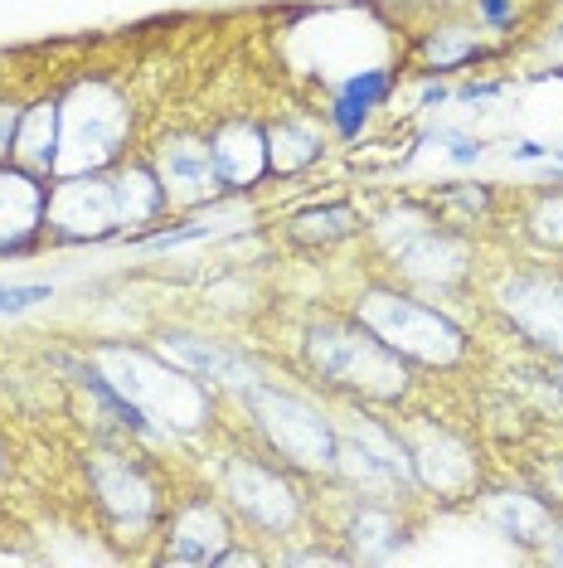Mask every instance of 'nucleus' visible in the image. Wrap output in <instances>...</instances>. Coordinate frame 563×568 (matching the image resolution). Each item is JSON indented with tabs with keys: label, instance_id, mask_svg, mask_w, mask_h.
I'll return each instance as SVG.
<instances>
[{
	"label": "nucleus",
	"instance_id": "1",
	"mask_svg": "<svg viewBox=\"0 0 563 568\" xmlns=\"http://www.w3.org/2000/svg\"><path fill=\"white\" fill-rule=\"evenodd\" d=\"M306 359L316 374L340 389H360L365 398H393L408 389L403 355L383 345L365 321H326L306 335Z\"/></svg>",
	"mask_w": 563,
	"mask_h": 568
},
{
	"label": "nucleus",
	"instance_id": "2",
	"mask_svg": "<svg viewBox=\"0 0 563 568\" xmlns=\"http://www.w3.org/2000/svg\"><path fill=\"white\" fill-rule=\"evenodd\" d=\"M132 132V108L117 88L79 83L59 102V161L63 175H93L122 156V141Z\"/></svg>",
	"mask_w": 563,
	"mask_h": 568
},
{
	"label": "nucleus",
	"instance_id": "3",
	"mask_svg": "<svg viewBox=\"0 0 563 568\" xmlns=\"http://www.w3.org/2000/svg\"><path fill=\"white\" fill-rule=\"evenodd\" d=\"M360 321L403 359H422V365H457L467 351V335L442 312L393 292H369L360 302Z\"/></svg>",
	"mask_w": 563,
	"mask_h": 568
},
{
	"label": "nucleus",
	"instance_id": "4",
	"mask_svg": "<svg viewBox=\"0 0 563 568\" xmlns=\"http://www.w3.org/2000/svg\"><path fill=\"white\" fill-rule=\"evenodd\" d=\"M248 398H253V413H258L267 443H273L282 457L297 462V467H311V471H336V428H330L311 404L267 389V384H253Z\"/></svg>",
	"mask_w": 563,
	"mask_h": 568
},
{
	"label": "nucleus",
	"instance_id": "5",
	"mask_svg": "<svg viewBox=\"0 0 563 568\" xmlns=\"http://www.w3.org/2000/svg\"><path fill=\"white\" fill-rule=\"evenodd\" d=\"M44 229L63 243H98L122 229L117 190L98 175H63L44 200Z\"/></svg>",
	"mask_w": 563,
	"mask_h": 568
},
{
	"label": "nucleus",
	"instance_id": "6",
	"mask_svg": "<svg viewBox=\"0 0 563 568\" xmlns=\"http://www.w3.org/2000/svg\"><path fill=\"white\" fill-rule=\"evenodd\" d=\"M156 175L165 185L171 204H195L224 185L219 165H214V146L204 136H171L156 151Z\"/></svg>",
	"mask_w": 563,
	"mask_h": 568
},
{
	"label": "nucleus",
	"instance_id": "7",
	"mask_svg": "<svg viewBox=\"0 0 563 568\" xmlns=\"http://www.w3.org/2000/svg\"><path fill=\"white\" fill-rule=\"evenodd\" d=\"M44 200L49 190L34 180V171L0 165V257L24 253L34 243V234L44 229Z\"/></svg>",
	"mask_w": 563,
	"mask_h": 568
},
{
	"label": "nucleus",
	"instance_id": "8",
	"mask_svg": "<svg viewBox=\"0 0 563 568\" xmlns=\"http://www.w3.org/2000/svg\"><path fill=\"white\" fill-rule=\"evenodd\" d=\"M505 306L515 326L534 345L563 355V277H520L505 287Z\"/></svg>",
	"mask_w": 563,
	"mask_h": 568
},
{
	"label": "nucleus",
	"instance_id": "9",
	"mask_svg": "<svg viewBox=\"0 0 563 568\" xmlns=\"http://www.w3.org/2000/svg\"><path fill=\"white\" fill-rule=\"evenodd\" d=\"M88 471H93V486L102 496V506L112 510V520L117 525H146L151 510H156V490H151L146 471L136 467V462L126 457H112V452H98L93 462H88Z\"/></svg>",
	"mask_w": 563,
	"mask_h": 568
},
{
	"label": "nucleus",
	"instance_id": "10",
	"mask_svg": "<svg viewBox=\"0 0 563 568\" xmlns=\"http://www.w3.org/2000/svg\"><path fill=\"white\" fill-rule=\"evenodd\" d=\"M228 486H234V500L248 520H258L267 529H287L297 520V496H291V486L277 471L253 467V462H234L228 467Z\"/></svg>",
	"mask_w": 563,
	"mask_h": 568
},
{
	"label": "nucleus",
	"instance_id": "11",
	"mask_svg": "<svg viewBox=\"0 0 563 568\" xmlns=\"http://www.w3.org/2000/svg\"><path fill=\"white\" fill-rule=\"evenodd\" d=\"M209 146H214V165H219L224 185L248 190L253 180L267 171V132H258V126H248V122H228Z\"/></svg>",
	"mask_w": 563,
	"mask_h": 568
},
{
	"label": "nucleus",
	"instance_id": "12",
	"mask_svg": "<svg viewBox=\"0 0 563 568\" xmlns=\"http://www.w3.org/2000/svg\"><path fill=\"white\" fill-rule=\"evenodd\" d=\"M161 351L171 359H181L185 374H195V379H224L234 389H253L258 384V374L243 365L234 351H219V345H199L190 335H161Z\"/></svg>",
	"mask_w": 563,
	"mask_h": 568
},
{
	"label": "nucleus",
	"instance_id": "13",
	"mask_svg": "<svg viewBox=\"0 0 563 568\" xmlns=\"http://www.w3.org/2000/svg\"><path fill=\"white\" fill-rule=\"evenodd\" d=\"M16 156L24 171H54L59 161V102H34L20 118Z\"/></svg>",
	"mask_w": 563,
	"mask_h": 568
},
{
	"label": "nucleus",
	"instance_id": "14",
	"mask_svg": "<svg viewBox=\"0 0 563 568\" xmlns=\"http://www.w3.org/2000/svg\"><path fill=\"white\" fill-rule=\"evenodd\" d=\"M228 539V529L219 520L214 506H190L175 525V549H171V564H214L219 559V545Z\"/></svg>",
	"mask_w": 563,
	"mask_h": 568
},
{
	"label": "nucleus",
	"instance_id": "15",
	"mask_svg": "<svg viewBox=\"0 0 563 568\" xmlns=\"http://www.w3.org/2000/svg\"><path fill=\"white\" fill-rule=\"evenodd\" d=\"M112 190H117L122 224H151V219L171 204L161 175L151 171V165H126V171H117V175H112Z\"/></svg>",
	"mask_w": 563,
	"mask_h": 568
},
{
	"label": "nucleus",
	"instance_id": "16",
	"mask_svg": "<svg viewBox=\"0 0 563 568\" xmlns=\"http://www.w3.org/2000/svg\"><path fill=\"white\" fill-rule=\"evenodd\" d=\"M321 156V132H316L311 122H282L267 132V165L273 171H301V165H311Z\"/></svg>",
	"mask_w": 563,
	"mask_h": 568
},
{
	"label": "nucleus",
	"instance_id": "17",
	"mask_svg": "<svg viewBox=\"0 0 563 568\" xmlns=\"http://www.w3.org/2000/svg\"><path fill=\"white\" fill-rule=\"evenodd\" d=\"M403 267L432 282H457L462 277V248L442 234H422L418 243H403Z\"/></svg>",
	"mask_w": 563,
	"mask_h": 568
},
{
	"label": "nucleus",
	"instance_id": "18",
	"mask_svg": "<svg viewBox=\"0 0 563 568\" xmlns=\"http://www.w3.org/2000/svg\"><path fill=\"white\" fill-rule=\"evenodd\" d=\"M491 520L501 525L510 539H524V545H534V539L554 535V529H549L544 496H495V500H491Z\"/></svg>",
	"mask_w": 563,
	"mask_h": 568
},
{
	"label": "nucleus",
	"instance_id": "19",
	"mask_svg": "<svg viewBox=\"0 0 563 568\" xmlns=\"http://www.w3.org/2000/svg\"><path fill=\"white\" fill-rule=\"evenodd\" d=\"M355 229V214L345 210V204H326V210H306L291 219V229L287 234L297 239V243H336L345 239Z\"/></svg>",
	"mask_w": 563,
	"mask_h": 568
},
{
	"label": "nucleus",
	"instance_id": "20",
	"mask_svg": "<svg viewBox=\"0 0 563 568\" xmlns=\"http://www.w3.org/2000/svg\"><path fill=\"white\" fill-rule=\"evenodd\" d=\"M350 539H355V549L360 554H375V559H383V554H393L399 549V539H403V529L393 525V515L389 510H360L350 520Z\"/></svg>",
	"mask_w": 563,
	"mask_h": 568
},
{
	"label": "nucleus",
	"instance_id": "21",
	"mask_svg": "<svg viewBox=\"0 0 563 568\" xmlns=\"http://www.w3.org/2000/svg\"><path fill=\"white\" fill-rule=\"evenodd\" d=\"M340 98H350L355 108H365V112H369V108H379V102L389 98V73H379V69H375V73H360V79L345 83V93H340Z\"/></svg>",
	"mask_w": 563,
	"mask_h": 568
},
{
	"label": "nucleus",
	"instance_id": "22",
	"mask_svg": "<svg viewBox=\"0 0 563 568\" xmlns=\"http://www.w3.org/2000/svg\"><path fill=\"white\" fill-rule=\"evenodd\" d=\"M20 118H24V108H16V102H0V161H10V156H16Z\"/></svg>",
	"mask_w": 563,
	"mask_h": 568
},
{
	"label": "nucleus",
	"instance_id": "23",
	"mask_svg": "<svg viewBox=\"0 0 563 568\" xmlns=\"http://www.w3.org/2000/svg\"><path fill=\"white\" fill-rule=\"evenodd\" d=\"M34 302H49L44 282H34V287H0V312H24Z\"/></svg>",
	"mask_w": 563,
	"mask_h": 568
},
{
	"label": "nucleus",
	"instance_id": "24",
	"mask_svg": "<svg viewBox=\"0 0 563 568\" xmlns=\"http://www.w3.org/2000/svg\"><path fill=\"white\" fill-rule=\"evenodd\" d=\"M365 118H369V112H365V108H355L350 98H340V102H336V122H340V132H345V136H355V132H360Z\"/></svg>",
	"mask_w": 563,
	"mask_h": 568
},
{
	"label": "nucleus",
	"instance_id": "25",
	"mask_svg": "<svg viewBox=\"0 0 563 568\" xmlns=\"http://www.w3.org/2000/svg\"><path fill=\"white\" fill-rule=\"evenodd\" d=\"M549 559H554V564H563V529L554 535V545H549Z\"/></svg>",
	"mask_w": 563,
	"mask_h": 568
},
{
	"label": "nucleus",
	"instance_id": "26",
	"mask_svg": "<svg viewBox=\"0 0 563 568\" xmlns=\"http://www.w3.org/2000/svg\"><path fill=\"white\" fill-rule=\"evenodd\" d=\"M559 389H563V365H559Z\"/></svg>",
	"mask_w": 563,
	"mask_h": 568
}]
</instances>
